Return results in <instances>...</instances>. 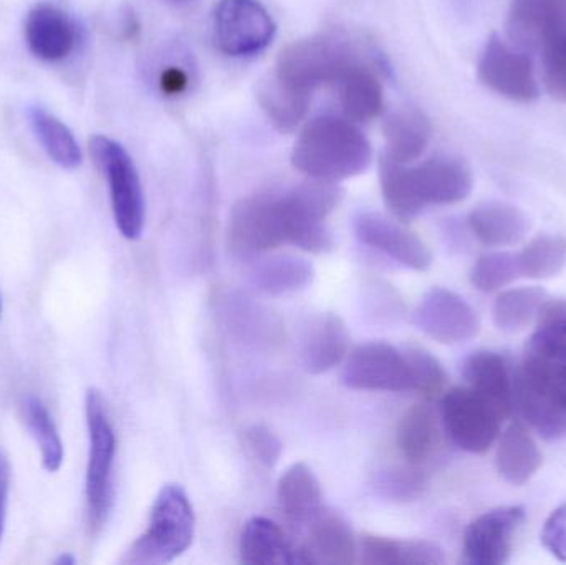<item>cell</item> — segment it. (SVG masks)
Here are the masks:
<instances>
[{
  "label": "cell",
  "instance_id": "6da1fadb",
  "mask_svg": "<svg viewBox=\"0 0 566 565\" xmlns=\"http://www.w3.org/2000/svg\"><path fill=\"white\" fill-rule=\"evenodd\" d=\"M525 347L514 398L525 420L548 440L566 437V304L544 308Z\"/></svg>",
  "mask_w": 566,
  "mask_h": 565
},
{
  "label": "cell",
  "instance_id": "7a4b0ae2",
  "mask_svg": "<svg viewBox=\"0 0 566 565\" xmlns=\"http://www.w3.org/2000/svg\"><path fill=\"white\" fill-rule=\"evenodd\" d=\"M382 199L399 221L418 218L428 206H449L471 195L474 178L464 159L439 155L421 165H402L389 156L379 161Z\"/></svg>",
  "mask_w": 566,
  "mask_h": 565
},
{
  "label": "cell",
  "instance_id": "3957f363",
  "mask_svg": "<svg viewBox=\"0 0 566 565\" xmlns=\"http://www.w3.org/2000/svg\"><path fill=\"white\" fill-rule=\"evenodd\" d=\"M373 151L368 138L348 118L323 115L310 119L292 151V165L310 179L339 182L368 169Z\"/></svg>",
  "mask_w": 566,
  "mask_h": 565
},
{
  "label": "cell",
  "instance_id": "277c9868",
  "mask_svg": "<svg viewBox=\"0 0 566 565\" xmlns=\"http://www.w3.org/2000/svg\"><path fill=\"white\" fill-rule=\"evenodd\" d=\"M196 534V514L181 484L161 488L145 533L132 544L123 564L158 565L178 559L191 547Z\"/></svg>",
  "mask_w": 566,
  "mask_h": 565
},
{
  "label": "cell",
  "instance_id": "5b68a950",
  "mask_svg": "<svg viewBox=\"0 0 566 565\" xmlns=\"http://www.w3.org/2000/svg\"><path fill=\"white\" fill-rule=\"evenodd\" d=\"M295 228V211L286 192L251 196L232 208L228 245L238 258H255L292 244Z\"/></svg>",
  "mask_w": 566,
  "mask_h": 565
},
{
  "label": "cell",
  "instance_id": "8992f818",
  "mask_svg": "<svg viewBox=\"0 0 566 565\" xmlns=\"http://www.w3.org/2000/svg\"><path fill=\"white\" fill-rule=\"evenodd\" d=\"M88 428V467H86V508L93 534L99 533L109 516L113 503V467L116 457V433L106 411L105 398L96 388L85 395Z\"/></svg>",
  "mask_w": 566,
  "mask_h": 565
},
{
  "label": "cell",
  "instance_id": "52a82bcc",
  "mask_svg": "<svg viewBox=\"0 0 566 565\" xmlns=\"http://www.w3.org/2000/svg\"><path fill=\"white\" fill-rule=\"evenodd\" d=\"M358 55L348 43L329 36H313L282 50L274 76L286 88L312 96L318 86L338 82Z\"/></svg>",
  "mask_w": 566,
  "mask_h": 565
},
{
  "label": "cell",
  "instance_id": "ba28073f",
  "mask_svg": "<svg viewBox=\"0 0 566 565\" xmlns=\"http://www.w3.org/2000/svg\"><path fill=\"white\" fill-rule=\"evenodd\" d=\"M90 153L108 181L113 218L119 234L129 241L142 238L146 224V202L142 179L132 156L115 139L95 135Z\"/></svg>",
  "mask_w": 566,
  "mask_h": 565
},
{
  "label": "cell",
  "instance_id": "9c48e42d",
  "mask_svg": "<svg viewBox=\"0 0 566 565\" xmlns=\"http://www.w3.org/2000/svg\"><path fill=\"white\" fill-rule=\"evenodd\" d=\"M509 415L469 387H455L442 397V423L455 447L482 454L495 443Z\"/></svg>",
  "mask_w": 566,
  "mask_h": 565
},
{
  "label": "cell",
  "instance_id": "30bf717a",
  "mask_svg": "<svg viewBox=\"0 0 566 565\" xmlns=\"http://www.w3.org/2000/svg\"><path fill=\"white\" fill-rule=\"evenodd\" d=\"M342 381L358 391H415L408 352L385 342H369L353 348L345 358Z\"/></svg>",
  "mask_w": 566,
  "mask_h": 565
},
{
  "label": "cell",
  "instance_id": "8fae6325",
  "mask_svg": "<svg viewBox=\"0 0 566 565\" xmlns=\"http://www.w3.org/2000/svg\"><path fill=\"white\" fill-rule=\"evenodd\" d=\"M212 29L216 45L229 56L258 55L277 32L274 19L259 0H219Z\"/></svg>",
  "mask_w": 566,
  "mask_h": 565
},
{
  "label": "cell",
  "instance_id": "7c38bea8",
  "mask_svg": "<svg viewBox=\"0 0 566 565\" xmlns=\"http://www.w3.org/2000/svg\"><path fill=\"white\" fill-rule=\"evenodd\" d=\"M418 331L442 345L471 341L481 331L475 308L455 292L434 287L426 292L412 314Z\"/></svg>",
  "mask_w": 566,
  "mask_h": 565
},
{
  "label": "cell",
  "instance_id": "4fadbf2b",
  "mask_svg": "<svg viewBox=\"0 0 566 565\" xmlns=\"http://www.w3.org/2000/svg\"><path fill=\"white\" fill-rule=\"evenodd\" d=\"M479 79L488 88L514 102H534L541 95L534 63L527 53L492 35L479 60Z\"/></svg>",
  "mask_w": 566,
  "mask_h": 565
},
{
  "label": "cell",
  "instance_id": "5bb4252c",
  "mask_svg": "<svg viewBox=\"0 0 566 565\" xmlns=\"http://www.w3.org/2000/svg\"><path fill=\"white\" fill-rule=\"evenodd\" d=\"M525 521L522 506H501L475 517L464 533L462 553L468 564L501 565L511 557L514 537Z\"/></svg>",
  "mask_w": 566,
  "mask_h": 565
},
{
  "label": "cell",
  "instance_id": "9a60e30c",
  "mask_svg": "<svg viewBox=\"0 0 566 565\" xmlns=\"http://www.w3.org/2000/svg\"><path fill=\"white\" fill-rule=\"evenodd\" d=\"M355 232L363 244L411 271L426 272L431 268L432 254L424 241L378 212H359L355 218Z\"/></svg>",
  "mask_w": 566,
  "mask_h": 565
},
{
  "label": "cell",
  "instance_id": "2e32d148",
  "mask_svg": "<svg viewBox=\"0 0 566 565\" xmlns=\"http://www.w3.org/2000/svg\"><path fill=\"white\" fill-rule=\"evenodd\" d=\"M348 327L333 312L310 318L300 342V358L308 374L319 375L333 370L345 362L349 354Z\"/></svg>",
  "mask_w": 566,
  "mask_h": 565
},
{
  "label": "cell",
  "instance_id": "e0dca14e",
  "mask_svg": "<svg viewBox=\"0 0 566 565\" xmlns=\"http://www.w3.org/2000/svg\"><path fill=\"white\" fill-rule=\"evenodd\" d=\"M27 46L43 62H60L75 49V23L59 7L39 3L25 17Z\"/></svg>",
  "mask_w": 566,
  "mask_h": 565
},
{
  "label": "cell",
  "instance_id": "ac0fdd59",
  "mask_svg": "<svg viewBox=\"0 0 566 565\" xmlns=\"http://www.w3.org/2000/svg\"><path fill=\"white\" fill-rule=\"evenodd\" d=\"M310 524V540L302 546L305 564L348 565L358 553L355 533L335 510H319Z\"/></svg>",
  "mask_w": 566,
  "mask_h": 565
},
{
  "label": "cell",
  "instance_id": "d6986e66",
  "mask_svg": "<svg viewBox=\"0 0 566 565\" xmlns=\"http://www.w3.org/2000/svg\"><path fill=\"white\" fill-rule=\"evenodd\" d=\"M335 85L338 88L339 105L349 122H371L385 109L381 83L375 70L361 60H356Z\"/></svg>",
  "mask_w": 566,
  "mask_h": 565
},
{
  "label": "cell",
  "instance_id": "ffe728a7",
  "mask_svg": "<svg viewBox=\"0 0 566 565\" xmlns=\"http://www.w3.org/2000/svg\"><path fill=\"white\" fill-rule=\"evenodd\" d=\"M472 234L491 248L517 244L527 236V216L517 206L504 201H489L469 215Z\"/></svg>",
  "mask_w": 566,
  "mask_h": 565
},
{
  "label": "cell",
  "instance_id": "44dd1931",
  "mask_svg": "<svg viewBox=\"0 0 566 565\" xmlns=\"http://www.w3.org/2000/svg\"><path fill=\"white\" fill-rule=\"evenodd\" d=\"M239 553L245 564L298 563V547L293 546L282 527L269 517L255 516L245 523Z\"/></svg>",
  "mask_w": 566,
  "mask_h": 565
},
{
  "label": "cell",
  "instance_id": "7402d4cb",
  "mask_svg": "<svg viewBox=\"0 0 566 565\" xmlns=\"http://www.w3.org/2000/svg\"><path fill=\"white\" fill-rule=\"evenodd\" d=\"M495 463L502 480L524 486L538 473L544 457L531 431L522 423H512L502 435Z\"/></svg>",
  "mask_w": 566,
  "mask_h": 565
},
{
  "label": "cell",
  "instance_id": "603a6c76",
  "mask_svg": "<svg viewBox=\"0 0 566 565\" xmlns=\"http://www.w3.org/2000/svg\"><path fill=\"white\" fill-rule=\"evenodd\" d=\"M382 135L388 149L386 156L409 165L428 148L432 135L431 122L421 109L401 108L385 119Z\"/></svg>",
  "mask_w": 566,
  "mask_h": 565
},
{
  "label": "cell",
  "instance_id": "cb8c5ba5",
  "mask_svg": "<svg viewBox=\"0 0 566 565\" xmlns=\"http://www.w3.org/2000/svg\"><path fill=\"white\" fill-rule=\"evenodd\" d=\"M361 563L366 565H441L444 551L429 541L392 540L365 534L359 543Z\"/></svg>",
  "mask_w": 566,
  "mask_h": 565
},
{
  "label": "cell",
  "instance_id": "d4e9b609",
  "mask_svg": "<svg viewBox=\"0 0 566 565\" xmlns=\"http://www.w3.org/2000/svg\"><path fill=\"white\" fill-rule=\"evenodd\" d=\"M468 387L494 401L505 414L514 407V385L504 358L495 352L481 350L469 355L462 364Z\"/></svg>",
  "mask_w": 566,
  "mask_h": 565
},
{
  "label": "cell",
  "instance_id": "484cf974",
  "mask_svg": "<svg viewBox=\"0 0 566 565\" xmlns=\"http://www.w3.org/2000/svg\"><path fill=\"white\" fill-rule=\"evenodd\" d=\"M322 498L318 478L308 464H292L279 480V506L293 523H308L322 510Z\"/></svg>",
  "mask_w": 566,
  "mask_h": 565
},
{
  "label": "cell",
  "instance_id": "4316f807",
  "mask_svg": "<svg viewBox=\"0 0 566 565\" xmlns=\"http://www.w3.org/2000/svg\"><path fill=\"white\" fill-rule=\"evenodd\" d=\"M226 318L232 334L255 347H272L281 342L282 324L274 312L248 297H229Z\"/></svg>",
  "mask_w": 566,
  "mask_h": 565
},
{
  "label": "cell",
  "instance_id": "83f0119b",
  "mask_svg": "<svg viewBox=\"0 0 566 565\" xmlns=\"http://www.w3.org/2000/svg\"><path fill=\"white\" fill-rule=\"evenodd\" d=\"M251 279L258 291L272 297H281L310 287L315 279V268L303 258L275 255L259 262L252 269Z\"/></svg>",
  "mask_w": 566,
  "mask_h": 565
},
{
  "label": "cell",
  "instance_id": "f1b7e54d",
  "mask_svg": "<svg viewBox=\"0 0 566 565\" xmlns=\"http://www.w3.org/2000/svg\"><path fill=\"white\" fill-rule=\"evenodd\" d=\"M438 415L429 405H412L398 423L396 444L411 464H421L439 444Z\"/></svg>",
  "mask_w": 566,
  "mask_h": 565
},
{
  "label": "cell",
  "instance_id": "f546056e",
  "mask_svg": "<svg viewBox=\"0 0 566 565\" xmlns=\"http://www.w3.org/2000/svg\"><path fill=\"white\" fill-rule=\"evenodd\" d=\"M27 116L40 145L55 165L63 169H76L82 165V149L65 123L43 106H30Z\"/></svg>",
  "mask_w": 566,
  "mask_h": 565
},
{
  "label": "cell",
  "instance_id": "4dcf8cb0",
  "mask_svg": "<svg viewBox=\"0 0 566 565\" xmlns=\"http://www.w3.org/2000/svg\"><path fill=\"white\" fill-rule=\"evenodd\" d=\"M547 302L548 292L537 285L502 292L492 308L495 327L507 334L525 331L541 317Z\"/></svg>",
  "mask_w": 566,
  "mask_h": 565
},
{
  "label": "cell",
  "instance_id": "1f68e13d",
  "mask_svg": "<svg viewBox=\"0 0 566 565\" xmlns=\"http://www.w3.org/2000/svg\"><path fill=\"white\" fill-rule=\"evenodd\" d=\"M22 418L30 437L39 447L42 467L49 473H56L62 468L65 450L52 415L39 398L29 397L22 404Z\"/></svg>",
  "mask_w": 566,
  "mask_h": 565
},
{
  "label": "cell",
  "instance_id": "d6a6232c",
  "mask_svg": "<svg viewBox=\"0 0 566 565\" xmlns=\"http://www.w3.org/2000/svg\"><path fill=\"white\" fill-rule=\"evenodd\" d=\"M259 102L272 125L282 133L293 132L306 115L310 96L300 95L282 85L274 75L259 88Z\"/></svg>",
  "mask_w": 566,
  "mask_h": 565
},
{
  "label": "cell",
  "instance_id": "836d02e7",
  "mask_svg": "<svg viewBox=\"0 0 566 565\" xmlns=\"http://www.w3.org/2000/svg\"><path fill=\"white\" fill-rule=\"evenodd\" d=\"M522 278L552 279L566 268V239L542 234L517 254Z\"/></svg>",
  "mask_w": 566,
  "mask_h": 565
},
{
  "label": "cell",
  "instance_id": "e575fe53",
  "mask_svg": "<svg viewBox=\"0 0 566 565\" xmlns=\"http://www.w3.org/2000/svg\"><path fill=\"white\" fill-rule=\"evenodd\" d=\"M469 278L472 285L481 292H495L507 287L522 278L517 254L492 252V254L482 255L472 265Z\"/></svg>",
  "mask_w": 566,
  "mask_h": 565
},
{
  "label": "cell",
  "instance_id": "d590c367",
  "mask_svg": "<svg viewBox=\"0 0 566 565\" xmlns=\"http://www.w3.org/2000/svg\"><path fill=\"white\" fill-rule=\"evenodd\" d=\"M545 86L555 98L566 100V13L541 46Z\"/></svg>",
  "mask_w": 566,
  "mask_h": 565
},
{
  "label": "cell",
  "instance_id": "8d00e7d4",
  "mask_svg": "<svg viewBox=\"0 0 566 565\" xmlns=\"http://www.w3.org/2000/svg\"><path fill=\"white\" fill-rule=\"evenodd\" d=\"M415 378V391L422 397L434 398L446 385V372L434 355L421 347H406Z\"/></svg>",
  "mask_w": 566,
  "mask_h": 565
},
{
  "label": "cell",
  "instance_id": "74e56055",
  "mask_svg": "<svg viewBox=\"0 0 566 565\" xmlns=\"http://www.w3.org/2000/svg\"><path fill=\"white\" fill-rule=\"evenodd\" d=\"M245 443L259 463L265 468H274L281 461L283 443L277 433L268 425H252L245 431Z\"/></svg>",
  "mask_w": 566,
  "mask_h": 565
},
{
  "label": "cell",
  "instance_id": "f35d334b",
  "mask_svg": "<svg viewBox=\"0 0 566 565\" xmlns=\"http://www.w3.org/2000/svg\"><path fill=\"white\" fill-rule=\"evenodd\" d=\"M379 488L385 491V494L396 498V500H415L424 490V477L421 471L412 470V468H398V470H389L381 478Z\"/></svg>",
  "mask_w": 566,
  "mask_h": 565
},
{
  "label": "cell",
  "instance_id": "ab89813d",
  "mask_svg": "<svg viewBox=\"0 0 566 565\" xmlns=\"http://www.w3.org/2000/svg\"><path fill=\"white\" fill-rule=\"evenodd\" d=\"M542 544L545 550L566 564V503L552 511L542 530Z\"/></svg>",
  "mask_w": 566,
  "mask_h": 565
},
{
  "label": "cell",
  "instance_id": "60d3db41",
  "mask_svg": "<svg viewBox=\"0 0 566 565\" xmlns=\"http://www.w3.org/2000/svg\"><path fill=\"white\" fill-rule=\"evenodd\" d=\"M159 90L163 95L178 96L185 93L189 86V73L181 66H166L159 75Z\"/></svg>",
  "mask_w": 566,
  "mask_h": 565
},
{
  "label": "cell",
  "instance_id": "b9f144b4",
  "mask_svg": "<svg viewBox=\"0 0 566 565\" xmlns=\"http://www.w3.org/2000/svg\"><path fill=\"white\" fill-rule=\"evenodd\" d=\"M10 493V464L6 454L0 451V543L6 531L7 506H9Z\"/></svg>",
  "mask_w": 566,
  "mask_h": 565
},
{
  "label": "cell",
  "instance_id": "7bdbcfd3",
  "mask_svg": "<svg viewBox=\"0 0 566 565\" xmlns=\"http://www.w3.org/2000/svg\"><path fill=\"white\" fill-rule=\"evenodd\" d=\"M55 564L56 565H73V564H75V559H73V557L70 556V554H66V556H65V554H63V556L60 557V559L55 561Z\"/></svg>",
  "mask_w": 566,
  "mask_h": 565
},
{
  "label": "cell",
  "instance_id": "ee69618b",
  "mask_svg": "<svg viewBox=\"0 0 566 565\" xmlns=\"http://www.w3.org/2000/svg\"><path fill=\"white\" fill-rule=\"evenodd\" d=\"M172 6H186V3L195 2V0H168Z\"/></svg>",
  "mask_w": 566,
  "mask_h": 565
},
{
  "label": "cell",
  "instance_id": "f6af8a7d",
  "mask_svg": "<svg viewBox=\"0 0 566 565\" xmlns=\"http://www.w3.org/2000/svg\"><path fill=\"white\" fill-rule=\"evenodd\" d=\"M0 314H2V301H0Z\"/></svg>",
  "mask_w": 566,
  "mask_h": 565
}]
</instances>
